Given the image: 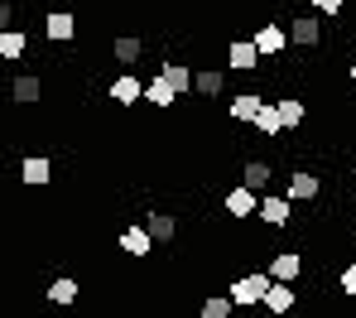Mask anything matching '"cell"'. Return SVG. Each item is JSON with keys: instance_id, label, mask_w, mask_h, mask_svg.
<instances>
[{"instance_id": "cell-1", "label": "cell", "mask_w": 356, "mask_h": 318, "mask_svg": "<svg viewBox=\"0 0 356 318\" xmlns=\"http://www.w3.org/2000/svg\"><path fill=\"white\" fill-rule=\"evenodd\" d=\"M270 285H275V275H270V270H265V275H241L236 285H232V299H236L241 309H250V304H265Z\"/></svg>"}, {"instance_id": "cell-2", "label": "cell", "mask_w": 356, "mask_h": 318, "mask_svg": "<svg viewBox=\"0 0 356 318\" xmlns=\"http://www.w3.org/2000/svg\"><path fill=\"white\" fill-rule=\"evenodd\" d=\"M289 44H298V49L323 44V19H318V15H294V19H289Z\"/></svg>"}, {"instance_id": "cell-3", "label": "cell", "mask_w": 356, "mask_h": 318, "mask_svg": "<svg viewBox=\"0 0 356 318\" xmlns=\"http://www.w3.org/2000/svg\"><path fill=\"white\" fill-rule=\"evenodd\" d=\"M178 97H183V92H178V87L169 82V77H164V72H154V77L145 82V102H149V106H159V111H169Z\"/></svg>"}, {"instance_id": "cell-4", "label": "cell", "mask_w": 356, "mask_h": 318, "mask_svg": "<svg viewBox=\"0 0 356 318\" xmlns=\"http://www.w3.org/2000/svg\"><path fill=\"white\" fill-rule=\"evenodd\" d=\"M255 44H260V54H265V58H275V54H284V49H289V29L270 19V24H260V29H255Z\"/></svg>"}, {"instance_id": "cell-5", "label": "cell", "mask_w": 356, "mask_h": 318, "mask_svg": "<svg viewBox=\"0 0 356 318\" xmlns=\"http://www.w3.org/2000/svg\"><path fill=\"white\" fill-rule=\"evenodd\" d=\"M227 58H232V67H236V72H255L265 54H260V44H255V39H236V44L227 49Z\"/></svg>"}, {"instance_id": "cell-6", "label": "cell", "mask_w": 356, "mask_h": 318, "mask_svg": "<svg viewBox=\"0 0 356 318\" xmlns=\"http://www.w3.org/2000/svg\"><path fill=\"white\" fill-rule=\"evenodd\" d=\"M289 207H294V198H289V193H284V198H280V193H265V198H260V222L284 227V222H289Z\"/></svg>"}, {"instance_id": "cell-7", "label": "cell", "mask_w": 356, "mask_h": 318, "mask_svg": "<svg viewBox=\"0 0 356 318\" xmlns=\"http://www.w3.org/2000/svg\"><path fill=\"white\" fill-rule=\"evenodd\" d=\"M19 179H24L29 189H44V184L54 179V164H49L44 154H24V164H19Z\"/></svg>"}, {"instance_id": "cell-8", "label": "cell", "mask_w": 356, "mask_h": 318, "mask_svg": "<svg viewBox=\"0 0 356 318\" xmlns=\"http://www.w3.org/2000/svg\"><path fill=\"white\" fill-rule=\"evenodd\" d=\"M265 309L280 318V314H294V280H275L270 294H265Z\"/></svg>"}, {"instance_id": "cell-9", "label": "cell", "mask_w": 356, "mask_h": 318, "mask_svg": "<svg viewBox=\"0 0 356 318\" xmlns=\"http://www.w3.org/2000/svg\"><path fill=\"white\" fill-rule=\"evenodd\" d=\"M222 207H227L232 217H255V212H260V202H255V189H250V184H241V189H232Z\"/></svg>"}, {"instance_id": "cell-10", "label": "cell", "mask_w": 356, "mask_h": 318, "mask_svg": "<svg viewBox=\"0 0 356 318\" xmlns=\"http://www.w3.org/2000/svg\"><path fill=\"white\" fill-rule=\"evenodd\" d=\"M106 92H111V102H116V106H135V102H140V97H145V82H140V77H130V72H125V77H116V82H111V87H106Z\"/></svg>"}, {"instance_id": "cell-11", "label": "cell", "mask_w": 356, "mask_h": 318, "mask_svg": "<svg viewBox=\"0 0 356 318\" xmlns=\"http://www.w3.org/2000/svg\"><path fill=\"white\" fill-rule=\"evenodd\" d=\"M250 126L260 130V135H270V140H280L284 135V116H280V102H265L260 111H255V121Z\"/></svg>"}, {"instance_id": "cell-12", "label": "cell", "mask_w": 356, "mask_h": 318, "mask_svg": "<svg viewBox=\"0 0 356 318\" xmlns=\"http://www.w3.org/2000/svg\"><path fill=\"white\" fill-rule=\"evenodd\" d=\"M318 193H323L318 174H308V169H294V174H289V198H294V202H313Z\"/></svg>"}, {"instance_id": "cell-13", "label": "cell", "mask_w": 356, "mask_h": 318, "mask_svg": "<svg viewBox=\"0 0 356 318\" xmlns=\"http://www.w3.org/2000/svg\"><path fill=\"white\" fill-rule=\"evenodd\" d=\"M77 34V19L67 15V10H54L49 19H44V39H54V44H67Z\"/></svg>"}, {"instance_id": "cell-14", "label": "cell", "mask_w": 356, "mask_h": 318, "mask_svg": "<svg viewBox=\"0 0 356 318\" xmlns=\"http://www.w3.org/2000/svg\"><path fill=\"white\" fill-rule=\"evenodd\" d=\"M149 246H154V232L149 227H125L120 232V251L125 255H149Z\"/></svg>"}, {"instance_id": "cell-15", "label": "cell", "mask_w": 356, "mask_h": 318, "mask_svg": "<svg viewBox=\"0 0 356 318\" xmlns=\"http://www.w3.org/2000/svg\"><path fill=\"white\" fill-rule=\"evenodd\" d=\"M193 92H197V97H222V92H227V72H222V67H202L197 82H193Z\"/></svg>"}, {"instance_id": "cell-16", "label": "cell", "mask_w": 356, "mask_h": 318, "mask_svg": "<svg viewBox=\"0 0 356 318\" xmlns=\"http://www.w3.org/2000/svg\"><path fill=\"white\" fill-rule=\"evenodd\" d=\"M270 275H275V280H298V275H303V255L298 251H280L275 260H270Z\"/></svg>"}, {"instance_id": "cell-17", "label": "cell", "mask_w": 356, "mask_h": 318, "mask_svg": "<svg viewBox=\"0 0 356 318\" xmlns=\"http://www.w3.org/2000/svg\"><path fill=\"white\" fill-rule=\"evenodd\" d=\"M140 54H145V44H140V39H135V34H120L116 44H111V58H116L120 67L140 63Z\"/></svg>"}, {"instance_id": "cell-18", "label": "cell", "mask_w": 356, "mask_h": 318, "mask_svg": "<svg viewBox=\"0 0 356 318\" xmlns=\"http://www.w3.org/2000/svg\"><path fill=\"white\" fill-rule=\"evenodd\" d=\"M24 54H29V34L0 29V58H24Z\"/></svg>"}, {"instance_id": "cell-19", "label": "cell", "mask_w": 356, "mask_h": 318, "mask_svg": "<svg viewBox=\"0 0 356 318\" xmlns=\"http://www.w3.org/2000/svg\"><path fill=\"white\" fill-rule=\"evenodd\" d=\"M159 72H164V77L174 82V87L183 92V97H188V92H193V82H197V72H188V67H183V63H174V58H164V63H159Z\"/></svg>"}, {"instance_id": "cell-20", "label": "cell", "mask_w": 356, "mask_h": 318, "mask_svg": "<svg viewBox=\"0 0 356 318\" xmlns=\"http://www.w3.org/2000/svg\"><path fill=\"white\" fill-rule=\"evenodd\" d=\"M145 227L154 232V241H174L178 237V222L169 217V212H145Z\"/></svg>"}, {"instance_id": "cell-21", "label": "cell", "mask_w": 356, "mask_h": 318, "mask_svg": "<svg viewBox=\"0 0 356 318\" xmlns=\"http://www.w3.org/2000/svg\"><path fill=\"white\" fill-rule=\"evenodd\" d=\"M265 106V97H255V92H241L232 97V121H255V111Z\"/></svg>"}, {"instance_id": "cell-22", "label": "cell", "mask_w": 356, "mask_h": 318, "mask_svg": "<svg viewBox=\"0 0 356 318\" xmlns=\"http://www.w3.org/2000/svg\"><path fill=\"white\" fill-rule=\"evenodd\" d=\"M39 92H44V82H39L34 72H19V77H15V102L29 106V102H39Z\"/></svg>"}, {"instance_id": "cell-23", "label": "cell", "mask_w": 356, "mask_h": 318, "mask_svg": "<svg viewBox=\"0 0 356 318\" xmlns=\"http://www.w3.org/2000/svg\"><path fill=\"white\" fill-rule=\"evenodd\" d=\"M270 174H275V169H270L265 159H250L241 179H245V184H250V189H255V193H265V189H270Z\"/></svg>"}, {"instance_id": "cell-24", "label": "cell", "mask_w": 356, "mask_h": 318, "mask_svg": "<svg viewBox=\"0 0 356 318\" xmlns=\"http://www.w3.org/2000/svg\"><path fill=\"white\" fill-rule=\"evenodd\" d=\"M280 116H284V130H298L308 111H303V102H298V97H280Z\"/></svg>"}, {"instance_id": "cell-25", "label": "cell", "mask_w": 356, "mask_h": 318, "mask_svg": "<svg viewBox=\"0 0 356 318\" xmlns=\"http://www.w3.org/2000/svg\"><path fill=\"white\" fill-rule=\"evenodd\" d=\"M232 309H241L232 294H212V299L202 304V318H232Z\"/></svg>"}, {"instance_id": "cell-26", "label": "cell", "mask_w": 356, "mask_h": 318, "mask_svg": "<svg viewBox=\"0 0 356 318\" xmlns=\"http://www.w3.org/2000/svg\"><path fill=\"white\" fill-rule=\"evenodd\" d=\"M49 299H54V304H72V299H77V280H67V275L54 280V285H49Z\"/></svg>"}, {"instance_id": "cell-27", "label": "cell", "mask_w": 356, "mask_h": 318, "mask_svg": "<svg viewBox=\"0 0 356 318\" xmlns=\"http://www.w3.org/2000/svg\"><path fill=\"white\" fill-rule=\"evenodd\" d=\"M337 289L356 299V265H342V275H337Z\"/></svg>"}, {"instance_id": "cell-28", "label": "cell", "mask_w": 356, "mask_h": 318, "mask_svg": "<svg viewBox=\"0 0 356 318\" xmlns=\"http://www.w3.org/2000/svg\"><path fill=\"white\" fill-rule=\"evenodd\" d=\"M313 10H318V15H332V19H337V15L347 10V0H313Z\"/></svg>"}, {"instance_id": "cell-29", "label": "cell", "mask_w": 356, "mask_h": 318, "mask_svg": "<svg viewBox=\"0 0 356 318\" xmlns=\"http://www.w3.org/2000/svg\"><path fill=\"white\" fill-rule=\"evenodd\" d=\"M347 77H352V82H356V58H352V67H347Z\"/></svg>"}]
</instances>
